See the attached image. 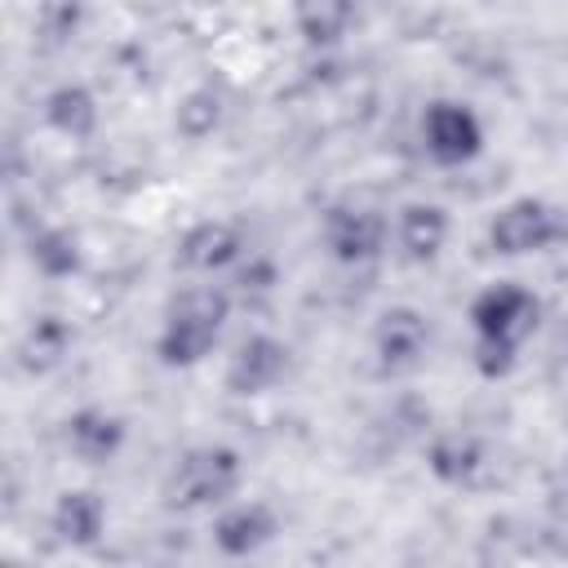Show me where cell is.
<instances>
[{
	"instance_id": "6da1fadb",
	"label": "cell",
	"mask_w": 568,
	"mask_h": 568,
	"mask_svg": "<svg viewBox=\"0 0 568 568\" xmlns=\"http://www.w3.org/2000/svg\"><path fill=\"white\" fill-rule=\"evenodd\" d=\"M226 320H231V293L222 284H191L182 288L169 306H164V320H160V333H155V359L164 368H200L222 333H226Z\"/></svg>"
},
{
	"instance_id": "7a4b0ae2",
	"label": "cell",
	"mask_w": 568,
	"mask_h": 568,
	"mask_svg": "<svg viewBox=\"0 0 568 568\" xmlns=\"http://www.w3.org/2000/svg\"><path fill=\"white\" fill-rule=\"evenodd\" d=\"M244 488V457L231 444H195L186 448L169 479H164V501L173 510H222L235 501Z\"/></svg>"
},
{
	"instance_id": "3957f363",
	"label": "cell",
	"mask_w": 568,
	"mask_h": 568,
	"mask_svg": "<svg viewBox=\"0 0 568 568\" xmlns=\"http://www.w3.org/2000/svg\"><path fill=\"white\" fill-rule=\"evenodd\" d=\"M564 240H568V217L541 195H515L488 217V248L497 257L550 253Z\"/></svg>"
},
{
	"instance_id": "277c9868",
	"label": "cell",
	"mask_w": 568,
	"mask_h": 568,
	"mask_svg": "<svg viewBox=\"0 0 568 568\" xmlns=\"http://www.w3.org/2000/svg\"><path fill=\"white\" fill-rule=\"evenodd\" d=\"M466 320H470L475 337L524 346L537 333V324H541V297L528 284H519V280H497V284H484L470 297Z\"/></svg>"
},
{
	"instance_id": "5b68a950",
	"label": "cell",
	"mask_w": 568,
	"mask_h": 568,
	"mask_svg": "<svg viewBox=\"0 0 568 568\" xmlns=\"http://www.w3.org/2000/svg\"><path fill=\"white\" fill-rule=\"evenodd\" d=\"M422 146L426 155L439 164V169H466L484 155L488 146V129L479 120V111L470 102H457V98H435L426 111H422Z\"/></svg>"
},
{
	"instance_id": "8992f818",
	"label": "cell",
	"mask_w": 568,
	"mask_h": 568,
	"mask_svg": "<svg viewBox=\"0 0 568 568\" xmlns=\"http://www.w3.org/2000/svg\"><path fill=\"white\" fill-rule=\"evenodd\" d=\"M324 253L337 266H368L390 244V222L368 204H333L320 222Z\"/></svg>"
},
{
	"instance_id": "52a82bcc",
	"label": "cell",
	"mask_w": 568,
	"mask_h": 568,
	"mask_svg": "<svg viewBox=\"0 0 568 568\" xmlns=\"http://www.w3.org/2000/svg\"><path fill=\"white\" fill-rule=\"evenodd\" d=\"M288 373H293V351H288V342L275 337V333H248V337L231 351L226 373H222V386H226V395H235V399H262V395H271Z\"/></svg>"
},
{
	"instance_id": "ba28073f",
	"label": "cell",
	"mask_w": 568,
	"mask_h": 568,
	"mask_svg": "<svg viewBox=\"0 0 568 568\" xmlns=\"http://www.w3.org/2000/svg\"><path fill=\"white\" fill-rule=\"evenodd\" d=\"M430 315L422 306L395 302L373 320V359L382 373H413L430 351Z\"/></svg>"
},
{
	"instance_id": "9c48e42d",
	"label": "cell",
	"mask_w": 568,
	"mask_h": 568,
	"mask_svg": "<svg viewBox=\"0 0 568 568\" xmlns=\"http://www.w3.org/2000/svg\"><path fill=\"white\" fill-rule=\"evenodd\" d=\"M209 537H213V550L217 555H226V559H253V555H262L280 537V515L262 497H235L222 510H213Z\"/></svg>"
},
{
	"instance_id": "30bf717a",
	"label": "cell",
	"mask_w": 568,
	"mask_h": 568,
	"mask_svg": "<svg viewBox=\"0 0 568 568\" xmlns=\"http://www.w3.org/2000/svg\"><path fill=\"white\" fill-rule=\"evenodd\" d=\"M244 257H248L244 231L226 217H204V222L186 226L173 248V262L186 275H222V271H235Z\"/></svg>"
},
{
	"instance_id": "8fae6325",
	"label": "cell",
	"mask_w": 568,
	"mask_h": 568,
	"mask_svg": "<svg viewBox=\"0 0 568 568\" xmlns=\"http://www.w3.org/2000/svg\"><path fill=\"white\" fill-rule=\"evenodd\" d=\"M62 444H67V453H71L75 462H84V466H106V462H115V457L124 453V444H129V422H124L120 413L102 408V404H84V408H75V413L62 422Z\"/></svg>"
},
{
	"instance_id": "7c38bea8",
	"label": "cell",
	"mask_w": 568,
	"mask_h": 568,
	"mask_svg": "<svg viewBox=\"0 0 568 568\" xmlns=\"http://www.w3.org/2000/svg\"><path fill=\"white\" fill-rule=\"evenodd\" d=\"M448 235H453V217L435 200H408L395 213V226H390V240H395L399 257L413 262V266H430L448 248Z\"/></svg>"
},
{
	"instance_id": "4fadbf2b",
	"label": "cell",
	"mask_w": 568,
	"mask_h": 568,
	"mask_svg": "<svg viewBox=\"0 0 568 568\" xmlns=\"http://www.w3.org/2000/svg\"><path fill=\"white\" fill-rule=\"evenodd\" d=\"M426 470L444 488H470L488 470V444L475 430H435L426 444Z\"/></svg>"
},
{
	"instance_id": "5bb4252c",
	"label": "cell",
	"mask_w": 568,
	"mask_h": 568,
	"mask_svg": "<svg viewBox=\"0 0 568 568\" xmlns=\"http://www.w3.org/2000/svg\"><path fill=\"white\" fill-rule=\"evenodd\" d=\"M49 532L71 550H93L106 537V501L93 488H67L49 506Z\"/></svg>"
},
{
	"instance_id": "9a60e30c",
	"label": "cell",
	"mask_w": 568,
	"mask_h": 568,
	"mask_svg": "<svg viewBox=\"0 0 568 568\" xmlns=\"http://www.w3.org/2000/svg\"><path fill=\"white\" fill-rule=\"evenodd\" d=\"M44 124L58 133V138H67V142H84V138H93L98 133V124H102V106H98V93L89 89V84H80V80H62V84H53L49 93H44Z\"/></svg>"
},
{
	"instance_id": "2e32d148",
	"label": "cell",
	"mask_w": 568,
	"mask_h": 568,
	"mask_svg": "<svg viewBox=\"0 0 568 568\" xmlns=\"http://www.w3.org/2000/svg\"><path fill=\"white\" fill-rule=\"evenodd\" d=\"M27 262L44 280H75L84 271V244L71 226L49 222V226H36L27 235Z\"/></svg>"
},
{
	"instance_id": "e0dca14e",
	"label": "cell",
	"mask_w": 568,
	"mask_h": 568,
	"mask_svg": "<svg viewBox=\"0 0 568 568\" xmlns=\"http://www.w3.org/2000/svg\"><path fill=\"white\" fill-rule=\"evenodd\" d=\"M293 27L311 49H333L351 36L355 4L351 0H297L293 4Z\"/></svg>"
},
{
	"instance_id": "ac0fdd59",
	"label": "cell",
	"mask_w": 568,
	"mask_h": 568,
	"mask_svg": "<svg viewBox=\"0 0 568 568\" xmlns=\"http://www.w3.org/2000/svg\"><path fill=\"white\" fill-rule=\"evenodd\" d=\"M71 328L62 315H36L27 324V333L18 337V364L27 373H49L53 364H62V355L71 351Z\"/></svg>"
},
{
	"instance_id": "d6986e66",
	"label": "cell",
	"mask_w": 568,
	"mask_h": 568,
	"mask_svg": "<svg viewBox=\"0 0 568 568\" xmlns=\"http://www.w3.org/2000/svg\"><path fill=\"white\" fill-rule=\"evenodd\" d=\"M222 93L213 89V84H200V89H191L182 102H178V111H173V129L186 138V142H204V138H213L217 133V124H222Z\"/></svg>"
},
{
	"instance_id": "ffe728a7",
	"label": "cell",
	"mask_w": 568,
	"mask_h": 568,
	"mask_svg": "<svg viewBox=\"0 0 568 568\" xmlns=\"http://www.w3.org/2000/svg\"><path fill=\"white\" fill-rule=\"evenodd\" d=\"M80 18H84V0H40L36 4V31L49 44H67L80 31Z\"/></svg>"
},
{
	"instance_id": "44dd1931",
	"label": "cell",
	"mask_w": 568,
	"mask_h": 568,
	"mask_svg": "<svg viewBox=\"0 0 568 568\" xmlns=\"http://www.w3.org/2000/svg\"><path fill=\"white\" fill-rule=\"evenodd\" d=\"M519 351H524V346L493 342V337H475L470 364H475V373H479L484 382H501V377H510V373L519 368Z\"/></svg>"
},
{
	"instance_id": "7402d4cb",
	"label": "cell",
	"mask_w": 568,
	"mask_h": 568,
	"mask_svg": "<svg viewBox=\"0 0 568 568\" xmlns=\"http://www.w3.org/2000/svg\"><path fill=\"white\" fill-rule=\"evenodd\" d=\"M235 284H240L244 293H271V288H275V262H266V257L240 262V266H235Z\"/></svg>"
}]
</instances>
